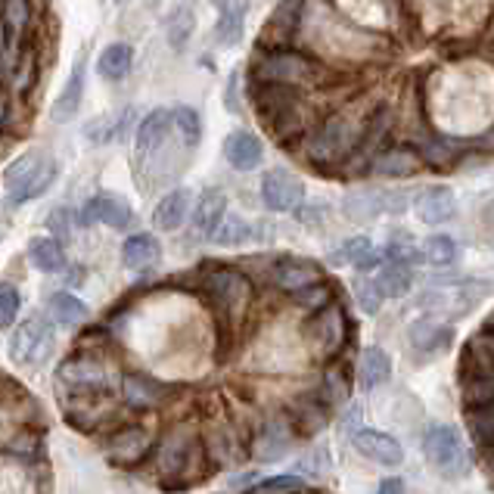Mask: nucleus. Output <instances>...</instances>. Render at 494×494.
<instances>
[{
  "instance_id": "nucleus-7",
  "label": "nucleus",
  "mask_w": 494,
  "mask_h": 494,
  "mask_svg": "<svg viewBox=\"0 0 494 494\" xmlns=\"http://www.w3.org/2000/svg\"><path fill=\"white\" fill-rule=\"evenodd\" d=\"M308 339L317 349V355L333 358L345 345V311L336 302L315 311V320L308 324Z\"/></svg>"
},
{
  "instance_id": "nucleus-50",
  "label": "nucleus",
  "mask_w": 494,
  "mask_h": 494,
  "mask_svg": "<svg viewBox=\"0 0 494 494\" xmlns=\"http://www.w3.org/2000/svg\"><path fill=\"white\" fill-rule=\"evenodd\" d=\"M31 72H35V53H26V59H22V78H19V84H16V88L26 91Z\"/></svg>"
},
{
  "instance_id": "nucleus-53",
  "label": "nucleus",
  "mask_w": 494,
  "mask_h": 494,
  "mask_svg": "<svg viewBox=\"0 0 494 494\" xmlns=\"http://www.w3.org/2000/svg\"><path fill=\"white\" fill-rule=\"evenodd\" d=\"M376 494H404V482L402 479H382Z\"/></svg>"
},
{
  "instance_id": "nucleus-43",
  "label": "nucleus",
  "mask_w": 494,
  "mask_h": 494,
  "mask_svg": "<svg viewBox=\"0 0 494 494\" xmlns=\"http://www.w3.org/2000/svg\"><path fill=\"white\" fill-rule=\"evenodd\" d=\"M4 26L13 38H22L28 26V0H6L4 4Z\"/></svg>"
},
{
  "instance_id": "nucleus-13",
  "label": "nucleus",
  "mask_w": 494,
  "mask_h": 494,
  "mask_svg": "<svg viewBox=\"0 0 494 494\" xmlns=\"http://www.w3.org/2000/svg\"><path fill=\"white\" fill-rule=\"evenodd\" d=\"M131 218H134L131 206L122 196H113V193L93 196V199H88V206L81 209V224H106V227H115V231L128 227Z\"/></svg>"
},
{
  "instance_id": "nucleus-3",
  "label": "nucleus",
  "mask_w": 494,
  "mask_h": 494,
  "mask_svg": "<svg viewBox=\"0 0 494 494\" xmlns=\"http://www.w3.org/2000/svg\"><path fill=\"white\" fill-rule=\"evenodd\" d=\"M360 128H364V119L355 122L349 119V115H333V119H327L317 128V134L308 140V159L315 162L317 168L342 165L358 146Z\"/></svg>"
},
{
  "instance_id": "nucleus-21",
  "label": "nucleus",
  "mask_w": 494,
  "mask_h": 494,
  "mask_svg": "<svg viewBox=\"0 0 494 494\" xmlns=\"http://www.w3.org/2000/svg\"><path fill=\"white\" fill-rule=\"evenodd\" d=\"M187 215H190V190L180 187V190L165 193L159 199V206L153 211V224L159 227V231L171 233L187 221Z\"/></svg>"
},
{
  "instance_id": "nucleus-1",
  "label": "nucleus",
  "mask_w": 494,
  "mask_h": 494,
  "mask_svg": "<svg viewBox=\"0 0 494 494\" xmlns=\"http://www.w3.org/2000/svg\"><path fill=\"white\" fill-rule=\"evenodd\" d=\"M53 180H57V165H53V159H47L38 150L22 153L4 175L6 202L10 206H26V202L38 199L41 193L50 190Z\"/></svg>"
},
{
  "instance_id": "nucleus-34",
  "label": "nucleus",
  "mask_w": 494,
  "mask_h": 494,
  "mask_svg": "<svg viewBox=\"0 0 494 494\" xmlns=\"http://www.w3.org/2000/svg\"><path fill=\"white\" fill-rule=\"evenodd\" d=\"M467 426L482 451H494V404L467 407Z\"/></svg>"
},
{
  "instance_id": "nucleus-47",
  "label": "nucleus",
  "mask_w": 494,
  "mask_h": 494,
  "mask_svg": "<svg viewBox=\"0 0 494 494\" xmlns=\"http://www.w3.org/2000/svg\"><path fill=\"white\" fill-rule=\"evenodd\" d=\"M373 249V242L367 240V237H351V240H345L339 249L333 252V262H345V264H358L360 258H364L367 252Z\"/></svg>"
},
{
  "instance_id": "nucleus-4",
  "label": "nucleus",
  "mask_w": 494,
  "mask_h": 494,
  "mask_svg": "<svg viewBox=\"0 0 494 494\" xmlns=\"http://www.w3.org/2000/svg\"><path fill=\"white\" fill-rule=\"evenodd\" d=\"M255 75L268 84H284V88H311L324 78V69L315 59H308L299 50H268L255 66Z\"/></svg>"
},
{
  "instance_id": "nucleus-55",
  "label": "nucleus",
  "mask_w": 494,
  "mask_h": 494,
  "mask_svg": "<svg viewBox=\"0 0 494 494\" xmlns=\"http://www.w3.org/2000/svg\"><path fill=\"white\" fill-rule=\"evenodd\" d=\"M211 4H215L218 10H231V6H242L246 0H211Z\"/></svg>"
},
{
  "instance_id": "nucleus-37",
  "label": "nucleus",
  "mask_w": 494,
  "mask_h": 494,
  "mask_svg": "<svg viewBox=\"0 0 494 494\" xmlns=\"http://www.w3.org/2000/svg\"><path fill=\"white\" fill-rule=\"evenodd\" d=\"M211 240L221 242V246H237V242L252 240V224L242 221L240 215H224L221 224H218L215 233H211Z\"/></svg>"
},
{
  "instance_id": "nucleus-36",
  "label": "nucleus",
  "mask_w": 494,
  "mask_h": 494,
  "mask_svg": "<svg viewBox=\"0 0 494 494\" xmlns=\"http://www.w3.org/2000/svg\"><path fill=\"white\" fill-rule=\"evenodd\" d=\"M457 242L451 237H445V233H435V237L426 240V246H423V258H426L433 268H451L454 262H457Z\"/></svg>"
},
{
  "instance_id": "nucleus-20",
  "label": "nucleus",
  "mask_w": 494,
  "mask_h": 494,
  "mask_svg": "<svg viewBox=\"0 0 494 494\" xmlns=\"http://www.w3.org/2000/svg\"><path fill=\"white\" fill-rule=\"evenodd\" d=\"M224 215H227V196H224V190L211 187V190H206L199 196V202H196V209L190 215L193 231L199 233V237H211Z\"/></svg>"
},
{
  "instance_id": "nucleus-59",
  "label": "nucleus",
  "mask_w": 494,
  "mask_h": 494,
  "mask_svg": "<svg viewBox=\"0 0 494 494\" xmlns=\"http://www.w3.org/2000/svg\"><path fill=\"white\" fill-rule=\"evenodd\" d=\"M0 81H4V72H0Z\"/></svg>"
},
{
  "instance_id": "nucleus-14",
  "label": "nucleus",
  "mask_w": 494,
  "mask_h": 494,
  "mask_svg": "<svg viewBox=\"0 0 494 494\" xmlns=\"http://www.w3.org/2000/svg\"><path fill=\"white\" fill-rule=\"evenodd\" d=\"M423 168L413 144H398V146H382L380 153L373 156L370 171L380 177H411Z\"/></svg>"
},
{
  "instance_id": "nucleus-26",
  "label": "nucleus",
  "mask_w": 494,
  "mask_h": 494,
  "mask_svg": "<svg viewBox=\"0 0 494 494\" xmlns=\"http://www.w3.org/2000/svg\"><path fill=\"white\" fill-rule=\"evenodd\" d=\"M460 376L469 380V376H494V349L491 342L479 336L464 349L460 355Z\"/></svg>"
},
{
  "instance_id": "nucleus-17",
  "label": "nucleus",
  "mask_w": 494,
  "mask_h": 494,
  "mask_svg": "<svg viewBox=\"0 0 494 494\" xmlns=\"http://www.w3.org/2000/svg\"><path fill=\"white\" fill-rule=\"evenodd\" d=\"M324 280V271H320L317 262H305V258H289V262H280L274 268V284L286 293H299L305 286H315Z\"/></svg>"
},
{
  "instance_id": "nucleus-28",
  "label": "nucleus",
  "mask_w": 494,
  "mask_h": 494,
  "mask_svg": "<svg viewBox=\"0 0 494 494\" xmlns=\"http://www.w3.org/2000/svg\"><path fill=\"white\" fill-rule=\"evenodd\" d=\"M28 258L38 271L57 274L66 268V252H62V242L53 237H35L28 242Z\"/></svg>"
},
{
  "instance_id": "nucleus-39",
  "label": "nucleus",
  "mask_w": 494,
  "mask_h": 494,
  "mask_svg": "<svg viewBox=\"0 0 494 494\" xmlns=\"http://www.w3.org/2000/svg\"><path fill=\"white\" fill-rule=\"evenodd\" d=\"M382 255H386V262H395V264H404V268H417L423 252L417 246H413V240L407 237V233H402V237L389 240V246L382 249Z\"/></svg>"
},
{
  "instance_id": "nucleus-16",
  "label": "nucleus",
  "mask_w": 494,
  "mask_h": 494,
  "mask_svg": "<svg viewBox=\"0 0 494 494\" xmlns=\"http://www.w3.org/2000/svg\"><path fill=\"white\" fill-rule=\"evenodd\" d=\"M479 302V293H473V286H445V289H433L429 295H423L420 305L435 315H448V317H460L467 315L473 305Z\"/></svg>"
},
{
  "instance_id": "nucleus-24",
  "label": "nucleus",
  "mask_w": 494,
  "mask_h": 494,
  "mask_svg": "<svg viewBox=\"0 0 494 494\" xmlns=\"http://www.w3.org/2000/svg\"><path fill=\"white\" fill-rule=\"evenodd\" d=\"M122 395L131 407H156L165 402V389L144 373H128L122 380Z\"/></svg>"
},
{
  "instance_id": "nucleus-49",
  "label": "nucleus",
  "mask_w": 494,
  "mask_h": 494,
  "mask_svg": "<svg viewBox=\"0 0 494 494\" xmlns=\"http://www.w3.org/2000/svg\"><path fill=\"white\" fill-rule=\"evenodd\" d=\"M237 81H240V75L233 72L231 75V81H227V97H224V103L231 113H240V103H237Z\"/></svg>"
},
{
  "instance_id": "nucleus-30",
  "label": "nucleus",
  "mask_w": 494,
  "mask_h": 494,
  "mask_svg": "<svg viewBox=\"0 0 494 494\" xmlns=\"http://www.w3.org/2000/svg\"><path fill=\"white\" fill-rule=\"evenodd\" d=\"M47 311H50V317L57 320L59 327H78L88 320V305L72 293H53Z\"/></svg>"
},
{
  "instance_id": "nucleus-56",
  "label": "nucleus",
  "mask_w": 494,
  "mask_h": 494,
  "mask_svg": "<svg viewBox=\"0 0 494 494\" xmlns=\"http://www.w3.org/2000/svg\"><path fill=\"white\" fill-rule=\"evenodd\" d=\"M4 47H6V26L4 19H0V53H4Z\"/></svg>"
},
{
  "instance_id": "nucleus-18",
  "label": "nucleus",
  "mask_w": 494,
  "mask_h": 494,
  "mask_svg": "<svg viewBox=\"0 0 494 494\" xmlns=\"http://www.w3.org/2000/svg\"><path fill=\"white\" fill-rule=\"evenodd\" d=\"M413 209H417V218L423 224H445L448 218H454V211H457V196H454L448 187H429L426 193L417 196V202H413Z\"/></svg>"
},
{
  "instance_id": "nucleus-9",
  "label": "nucleus",
  "mask_w": 494,
  "mask_h": 494,
  "mask_svg": "<svg viewBox=\"0 0 494 494\" xmlns=\"http://www.w3.org/2000/svg\"><path fill=\"white\" fill-rule=\"evenodd\" d=\"M262 199L271 211H293L302 206L305 187L293 171L274 168L262 177Z\"/></svg>"
},
{
  "instance_id": "nucleus-41",
  "label": "nucleus",
  "mask_w": 494,
  "mask_h": 494,
  "mask_svg": "<svg viewBox=\"0 0 494 494\" xmlns=\"http://www.w3.org/2000/svg\"><path fill=\"white\" fill-rule=\"evenodd\" d=\"M355 299H358L364 315H376V311L382 308V299H386V295H382V289L373 277H358L355 280Z\"/></svg>"
},
{
  "instance_id": "nucleus-57",
  "label": "nucleus",
  "mask_w": 494,
  "mask_h": 494,
  "mask_svg": "<svg viewBox=\"0 0 494 494\" xmlns=\"http://www.w3.org/2000/svg\"><path fill=\"white\" fill-rule=\"evenodd\" d=\"M4 119H6V100L0 97V124H4Z\"/></svg>"
},
{
  "instance_id": "nucleus-38",
  "label": "nucleus",
  "mask_w": 494,
  "mask_h": 494,
  "mask_svg": "<svg viewBox=\"0 0 494 494\" xmlns=\"http://www.w3.org/2000/svg\"><path fill=\"white\" fill-rule=\"evenodd\" d=\"M246 10H249V4H242V6H231V10H221V19H218V38H221V44L224 47H231V44H237L240 41V35H242V22H246Z\"/></svg>"
},
{
  "instance_id": "nucleus-22",
  "label": "nucleus",
  "mask_w": 494,
  "mask_h": 494,
  "mask_svg": "<svg viewBox=\"0 0 494 494\" xmlns=\"http://www.w3.org/2000/svg\"><path fill=\"white\" fill-rule=\"evenodd\" d=\"M159 240L153 237V233H134V237L124 240L122 246V262L128 264L131 271H150L159 264Z\"/></svg>"
},
{
  "instance_id": "nucleus-8",
  "label": "nucleus",
  "mask_w": 494,
  "mask_h": 494,
  "mask_svg": "<svg viewBox=\"0 0 494 494\" xmlns=\"http://www.w3.org/2000/svg\"><path fill=\"white\" fill-rule=\"evenodd\" d=\"M209 293L224 311L240 315V311L249 305V299H252V284H249L246 274H240L233 268H218L209 274Z\"/></svg>"
},
{
  "instance_id": "nucleus-58",
  "label": "nucleus",
  "mask_w": 494,
  "mask_h": 494,
  "mask_svg": "<svg viewBox=\"0 0 494 494\" xmlns=\"http://www.w3.org/2000/svg\"><path fill=\"white\" fill-rule=\"evenodd\" d=\"M249 494H277V491H274V489H264V485H262V489H255V491H249Z\"/></svg>"
},
{
  "instance_id": "nucleus-52",
  "label": "nucleus",
  "mask_w": 494,
  "mask_h": 494,
  "mask_svg": "<svg viewBox=\"0 0 494 494\" xmlns=\"http://www.w3.org/2000/svg\"><path fill=\"white\" fill-rule=\"evenodd\" d=\"M473 144H476V150H479V153L494 156V124H491L489 131H485V134H482L479 140H473Z\"/></svg>"
},
{
  "instance_id": "nucleus-29",
  "label": "nucleus",
  "mask_w": 494,
  "mask_h": 494,
  "mask_svg": "<svg viewBox=\"0 0 494 494\" xmlns=\"http://www.w3.org/2000/svg\"><path fill=\"white\" fill-rule=\"evenodd\" d=\"M134 66V50L128 44H109L97 59V72L106 81H122L124 75Z\"/></svg>"
},
{
  "instance_id": "nucleus-40",
  "label": "nucleus",
  "mask_w": 494,
  "mask_h": 494,
  "mask_svg": "<svg viewBox=\"0 0 494 494\" xmlns=\"http://www.w3.org/2000/svg\"><path fill=\"white\" fill-rule=\"evenodd\" d=\"M464 404H494V376H469V380H464Z\"/></svg>"
},
{
  "instance_id": "nucleus-54",
  "label": "nucleus",
  "mask_w": 494,
  "mask_h": 494,
  "mask_svg": "<svg viewBox=\"0 0 494 494\" xmlns=\"http://www.w3.org/2000/svg\"><path fill=\"white\" fill-rule=\"evenodd\" d=\"M482 221H485V227H489V233H494V202H489V206H485Z\"/></svg>"
},
{
  "instance_id": "nucleus-44",
  "label": "nucleus",
  "mask_w": 494,
  "mask_h": 494,
  "mask_svg": "<svg viewBox=\"0 0 494 494\" xmlns=\"http://www.w3.org/2000/svg\"><path fill=\"white\" fill-rule=\"evenodd\" d=\"M324 398L329 404H342L349 398V376H345V367H333L324 376Z\"/></svg>"
},
{
  "instance_id": "nucleus-32",
  "label": "nucleus",
  "mask_w": 494,
  "mask_h": 494,
  "mask_svg": "<svg viewBox=\"0 0 494 494\" xmlns=\"http://www.w3.org/2000/svg\"><path fill=\"white\" fill-rule=\"evenodd\" d=\"M376 284H380L386 299H402L413 284V271L404 268V264H395V262H382L380 274H376Z\"/></svg>"
},
{
  "instance_id": "nucleus-51",
  "label": "nucleus",
  "mask_w": 494,
  "mask_h": 494,
  "mask_svg": "<svg viewBox=\"0 0 494 494\" xmlns=\"http://www.w3.org/2000/svg\"><path fill=\"white\" fill-rule=\"evenodd\" d=\"M320 211H327L324 206H305L302 211H299V221L302 224H320L324 218H320Z\"/></svg>"
},
{
  "instance_id": "nucleus-27",
  "label": "nucleus",
  "mask_w": 494,
  "mask_h": 494,
  "mask_svg": "<svg viewBox=\"0 0 494 494\" xmlns=\"http://www.w3.org/2000/svg\"><path fill=\"white\" fill-rule=\"evenodd\" d=\"M286 451H289V423L271 420L255 445V457L264 460V464H274V460L286 457Z\"/></svg>"
},
{
  "instance_id": "nucleus-33",
  "label": "nucleus",
  "mask_w": 494,
  "mask_h": 494,
  "mask_svg": "<svg viewBox=\"0 0 494 494\" xmlns=\"http://www.w3.org/2000/svg\"><path fill=\"white\" fill-rule=\"evenodd\" d=\"M345 218L351 221H373L376 215H382V193L373 190H351L342 202Z\"/></svg>"
},
{
  "instance_id": "nucleus-48",
  "label": "nucleus",
  "mask_w": 494,
  "mask_h": 494,
  "mask_svg": "<svg viewBox=\"0 0 494 494\" xmlns=\"http://www.w3.org/2000/svg\"><path fill=\"white\" fill-rule=\"evenodd\" d=\"M264 489H274V491H295L302 489V479L299 476H277V479H268Z\"/></svg>"
},
{
  "instance_id": "nucleus-45",
  "label": "nucleus",
  "mask_w": 494,
  "mask_h": 494,
  "mask_svg": "<svg viewBox=\"0 0 494 494\" xmlns=\"http://www.w3.org/2000/svg\"><path fill=\"white\" fill-rule=\"evenodd\" d=\"M293 295H295V302H299L302 308H311V311H320L324 305L333 302V289H329L324 280L315 284V286H305V289H299V293H293Z\"/></svg>"
},
{
  "instance_id": "nucleus-42",
  "label": "nucleus",
  "mask_w": 494,
  "mask_h": 494,
  "mask_svg": "<svg viewBox=\"0 0 494 494\" xmlns=\"http://www.w3.org/2000/svg\"><path fill=\"white\" fill-rule=\"evenodd\" d=\"M171 124H177V131L187 137V144H199L202 137V122H199V113L190 106H177L175 113H171Z\"/></svg>"
},
{
  "instance_id": "nucleus-12",
  "label": "nucleus",
  "mask_w": 494,
  "mask_h": 494,
  "mask_svg": "<svg viewBox=\"0 0 494 494\" xmlns=\"http://www.w3.org/2000/svg\"><path fill=\"white\" fill-rule=\"evenodd\" d=\"M59 382H66L72 392H84V395H100L106 389V370L100 360L91 358H72L59 367Z\"/></svg>"
},
{
  "instance_id": "nucleus-25",
  "label": "nucleus",
  "mask_w": 494,
  "mask_h": 494,
  "mask_svg": "<svg viewBox=\"0 0 494 494\" xmlns=\"http://www.w3.org/2000/svg\"><path fill=\"white\" fill-rule=\"evenodd\" d=\"M389 376H392V358L386 355V351L376 349V345L360 351V360H358L360 386L376 389V386H382V382H389Z\"/></svg>"
},
{
  "instance_id": "nucleus-31",
  "label": "nucleus",
  "mask_w": 494,
  "mask_h": 494,
  "mask_svg": "<svg viewBox=\"0 0 494 494\" xmlns=\"http://www.w3.org/2000/svg\"><path fill=\"white\" fill-rule=\"evenodd\" d=\"M168 128H171V109H153L137 128V153L140 156L150 153L153 146L168 134Z\"/></svg>"
},
{
  "instance_id": "nucleus-19",
  "label": "nucleus",
  "mask_w": 494,
  "mask_h": 494,
  "mask_svg": "<svg viewBox=\"0 0 494 494\" xmlns=\"http://www.w3.org/2000/svg\"><path fill=\"white\" fill-rule=\"evenodd\" d=\"M224 156L233 168L240 171H252L258 162H262V140H258L252 131H231L224 140Z\"/></svg>"
},
{
  "instance_id": "nucleus-60",
  "label": "nucleus",
  "mask_w": 494,
  "mask_h": 494,
  "mask_svg": "<svg viewBox=\"0 0 494 494\" xmlns=\"http://www.w3.org/2000/svg\"><path fill=\"white\" fill-rule=\"evenodd\" d=\"M115 4H124V0H115Z\"/></svg>"
},
{
  "instance_id": "nucleus-23",
  "label": "nucleus",
  "mask_w": 494,
  "mask_h": 494,
  "mask_svg": "<svg viewBox=\"0 0 494 494\" xmlns=\"http://www.w3.org/2000/svg\"><path fill=\"white\" fill-rule=\"evenodd\" d=\"M146 448H150V433H144L140 426H131L109 442V460H115V464L122 467H131L144 457Z\"/></svg>"
},
{
  "instance_id": "nucleus-15",
  "label": "nucleus",
  "mask_w": 494,
  "mask_h": 494,
  "mask_svg": "<svg viewBox=\"0 0 494 494\" xmlns=\"http://www.w3.org/2000/svg\"><path fill=\"white\" fill-rule=\"evenodd\" d=\"M84 69H88V57H84V50L75 57V66H72V75H69L66 88L57 97V103L50 109V119L57 124H66L72 122L78 115V109H81V100H84Z\"/></svg>"
},
{
  "instance_id": "nucleus-5",
  "label": "nucleus",
  "mask_w": 494,
  "mask_h": 494,
  "mask_svg": "<svg viewBox=\"0 0 494 494\" xmlns=\"http://www.w3.org/2000/svg\"><path fill=\"white\" fill-rule=\"evenodd\" d=\"M53 349V324L47 317H28L10 336V358L16 364H38Z\"/></svg>"
},
{
  "instance_id": "nucleus-10",
  "label": "nucleus",
  "mask_w": 494,
  "mask_h": 494,
  "mask_svg": "<svg viewBox=\"0 0 494 494\" xmlns=\"http://www.w3.org/2000/svg\"><path fill=\"white\" fill-rule=\"evenodd\" d=\"M407 339H411V349L417 351L420 360H433V358L445 355V351L451 349L454 329L448 324H442L438 317H420L411 324Z\"/></svg>"
},
{
  "instance_id": "nucleus-2",
  "label": "nucleus",
  "mask_w": 494,
  "mask_h": 494,
  "mask_svg": "<svg viewBox=\"0 0 494 494\" xmlns=\"http://www.w3.org/2000/svg\"><path fill=\"white\" fill-rule=\"evenodd\" d=\"M423 454L438 469L442 479H467L469 469H473L464 435L454 426H429L426 435H423Z\"/></svg>"
},
{
  "instance_id": "nucleus-46",
  "label": "nucleus",
  "mask_w": 494,
  "mask_h": 494,
  "mask_svg": "<svg viewBox=\"0 0 494 494\" xmlns=\"http://www.w3.org/2000/svg\"><path fill=\"white\" fill-rule=\"evenodd\" d=\"M19 308H22L19 289L10 286V284H0V329L13 324L16 315H19Z\"/></svg>"
},
{
  "instance_id": "nucleus-11",
  "label": "nucleus",
  "mask_w": 494,
  "mask_h": 494,
  "mask_svg": "<svg viewBox=\"0 0 494 494\" xmlns=\"http://www.w3.org/2000/svg\"><path fill=\"white\" fill-rule=\"evenodd\" d=\"M351 442H355L358 454H364L367 460H373V464L380 467H398L404 460L402 442L380 433V429H358V433L351 435Z\"/></svg>"
},
{
  "instance_id": "nucleus-35",
  "label": "nucleus",
  "mask_w": 494,
  "mask_h": 494,
  "mask_svg": "<svg viewBox=\"0 0 494 494\" xmlns=\"http://www.w3.org/2000/svg\"><path fill=\"white\" fill-rule=\"evenodd\" d=\"M196 28V19H193V10L187 4H180L171 10V16L165 19V38H168V44L175 47V50H184L187 41H190Z\"/></svg>"
},
{
  "instance_id": "nucleus-6",
  "label": "nucleus",
  "mask_w": 494,
  "mask_h": 494,
  "mask_svg": "<svg viewBox=\"0 0 494 494\" xmlns=\"http://www.w3.org/2000/svg\"><path fill=\"white\" fill-rule=\"evenodd\" d=\"M413 150H417L420 162L429 165L435 171H448L454 165H460L469 153L476 150L473 140H460L448 134H429L423 140H413Z\"/></svg>"
}]
</instances>
